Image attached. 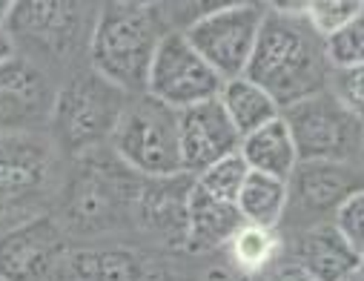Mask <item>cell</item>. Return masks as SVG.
Masks as SVG:
<instances>
[{"label":"cell","instance_id":"obj_13","mask_svg":"<svg viewBox=\"0 0 364 281\" xmlns=\"http://www.w3.org/2000/svg\"><path fill=\"white\" fill-rule=\"evenodd\" d=\"M238 155L244 158L250 172L272 175L282 181H290V175L299 166V149H296V141H293L284 118H276L272 124L241 138Z\"/></svg>","mask_w":364,"mask_h":281},{"label":"cell","instance_id":"obj_27","mask_svg":"<svg viewBox=\"0 0 364 281\" xmlns=\"http://www.w3.org/2000/svg\"><path fill=\"white\" fill-rule=\"evenodd\" d=\"M341 281H364V264H355V267H353Z\"/></svg>","mask_w":364,"mask_h":281},{"label":"cell","instance_id":"obj_1","mask_svg":"<svg viewBox=\"0 0 364 281\" xmlns=\"http://www.w3.org/2000/svg\"><path fill=\"white\" fill-rule=\"evenodd\" d=\"M330 60L324 52V41L313 32L301 9H267L250 66L244 72L247 80L258 83L267 95L279 104V110H290L330 86Z\"/></svg>","mask_w":364,"mask_h":281},{"label":"cell","instance_id":"obj_26","mask_svg":"<svg viewBox=\"0 0 364 281\" xmlns=\"http://www.w3.org/2000/svg\"><path fill=\"white\" fill-rule=\"evenodd\" d=\"M12 58H15V41L6 29H0V66L9 63Z\"/></svg>","mask_w":364,"mask_h":281},{"label":"cell","instance_id":"obj_18","mask_svg":"<svg viewBox=\"0 0 364 281\" xmlns=\"http://www.w3.org/2000/svg\"><path fill=\"white\" fill-rule=\"evenodd\" d=\"M232 264L247 272V275H258L267 267L276 264L279 253H282V233L272 227H258V224H241L238 233L230 238L227 244Z\"/></svg>","mask_w":364,"mask_h":281},{"label":"cell","instance_id":"obj_14","mask_svg":"<svg viewBox=\"0 0 364 281\" xmlns=\"http://www.w3.org/2000/svg\"><path fill=\"white\" fill-rule=\"evenodd\" d=\"M52 244V230L43 221H32L6 233L0 238V275L6 281H29L35 272H41Z\"/></svg>","mask_w":364,"mask_h":281},{"label":"cell","instance_id":"obj_7","mask_svg":"<svg viewBox=\"0 0 364 281\" xmlns=\"http://www.w3.org/2000/svg\"><path fill=\"white\" fill-rule=\"evenodd\" d=\"M290 201L313 218V224L333 221L338 207L358 190H364V169L344 161H299L287 181ZM310 224V227H313Z\"/></svg>","mask_w":364,"mask_h":281},{"label":"cell","instance_id":"obj_6","mask_svg":"<svg viewBox=\"0 0 364 281\" xmlns=\"http://www.w3.org/2000/svg\"><path fill=\"white\" fill-rule=\"evenodd\" d=\"M224 80L190 46L184 32H166L155 49L144 95L181 112L196 104L215 101Z\"/></svg>","mask_w":364,"mask_h":281},{"label":"cell","instance_id":"obj_29","mask_svg":"<svg viewBox=\"0 0 364 281\" xmlns=\"http://www.w3.org/2000/svg\"><path fill=\"white\" fill-rule=\"evenodd\" d=\"M361 158H364V144H361Z\"/></svg>","mask_w":364,"mask_h":281},{"label":"cell","instance_id":"obj_2","mask_svg":"<svg viewBox=\"0 0 364 281\" xmlns=\"http://www.w3.org/2000/svg\"><path fill=\"white\" fill-rule=\"evenodd\" d=\"M164 41L155 12L138 4H109L92 29V66L101 80L115 89L141 92L158 43Z\"/></svg>","mask_w":364,"mask_h":281},{"label":"cell","instance_id":"obj_23","mask_svg":"<svg viewBox=\"0 0 364 281\" xmlns=\"http://www.w3.org/2000/svg\"><path fill=\"white\" fill-rule=\"evenodd\" d=\"M327 89L350 115H355L364 124V63L347 66V69H333Z\"/></svg>","mask_w":364,"mask_h":281},{"label":"cell","instance_id":"obj_19","mask_svg":"<svg viewBox=\"0 0 364 281\" xmlns=\"http://www.w3.org/2000/svg\"><path fill=\"white\" fill-rule=\"evenodd\" d=\"M247 172H250V169H247L244 158H241L238 152H232V155L215 161L213 166H207L201 175H196V186H198V190H204L207 196L218 198V201L235 204L241 186H244V181H247Z\"/></svg>","mask_w":364,"mask_h":281},{"label":"cell","instance_id":"obj_20","mask_svg":"<svg viewBox=\"0 0 364 281\" xmlns=\"http://www.w3.org/2000/svg\"><path fill=\"white\" fill-rule=\"evenodd\" d=\"M80 281H141V267L127 253H83L75 258Z\"/></svg>","mask_w":364,"mask_h":281},{"label":"cell","instance_id":"obj_17","mask_svg":"<svg viewBox=\"0 0 364 281\" xmlns=\"http://www.w3.org/2000/svg\"><path fill=\"white\" fill-rule=\"evenodd\" d=\"M287 201H290L287 181L261 175V172H247V181L235 198V207H238L244 224L279 230L282 218L287 216Z\"/></svg>","mask_w":364,"mask_h":281},{"label":"cell","instance_id":"obj_8","mask_svg":"<svg viewBox=\"0 0 364 281\" xmlns=\"http://www.w3.org/2000/svg\"><path fill=\"white\" fill-rule=\"evenodd\" d=\"M238 144L241 138L218 98L178 112V149L184 172L201 175L215 161L238 152Z\"/></svg>","mask_w":364,"mask_h":281},{"label":"cell","instance_id":"obj_16","mask_svg":"<svg viewBox=\"0 0 364 281\" xmlns=\"http://www.w3.org/2000/svg\"><path fill=\"white\" fill-rule=\"evenodd\" d=\"M218 104L224 107V112H227L230 124L235 127L238 138H247L250 132L282 118L279 104L272 101L258 83H252L247 78L227 80L218 92Z\"/></svg>","mask_w":364,"mask_h":281},{"label":"cell","instance_id":"obj_5","mask_svg":"<svg viewBox=\"0 0 364 281\" xmlns=\"http://www.w3.org/2000/svg\"><path fill=\"white\" fill-rule=\"evenodd\" d=\"M267 9L258 4H235L221 6L215 12L201 15L196 23L184 29L190 46L207 60V66L227 83L244 78L261 23Z\"/></svg>","mask_w":364,"mask_h":281},{"label":"cell","instance_id":"obj_10","mask_svg":"<svg viewBox=\"0 0 364 281\" xmlns=\"http://www.w3.org/2000/svg\"><path fill=\"white\" fill-rule=\"evenodd\" d=\"M107 89H115V86L95 78V83H75L66 92V98H60L58 118L66 141L72 144L92 141L109 127L115 132L121 110H112V98L107 95Z\"/></svg>","mask_w":364,"mask_h":281},{"label":"cell","instance_id":"obj_25","mask_svg":"<svg viewBox=\"0 0 364 281\" xmlns=\"http://www.w3.org/2000/svg\"><path fill=\"white\" fill-rule=\"evenodd\" d=\"M269 281H316V278H310L307 272H301L299 267H282V270H276L269 275Z\"/></svg>","mask_w":364,"mask_h":281},{"label":"cell","instance_id":"obj_21","mask_svg":"<svg viewBox=\"0 0 364 281\" xmlns=\"http://www.w3.org/2000/svg\"><path fill=\"white\" fill-rule=\"evenodd\" d=\"M324 52L333 69H347V66H361L364 63V4L358 12L324 41Z\"/></svg>","mask_w":364,"mask_h":281},{"label":"cell","instance_id":"obj_30","mask_svg":"<svg viewBox=\"0 0 364 281\" xmlns=\"http://www.w3.org/2000/svg\"><path fill=\"white\" fill-rule=\"evenodd\" d=\"M0 281H6V278H4V275H0Z\"/></svg>","mask_w":364,"mask_h":281},{"label":"cell","instance_id":"obj_9","mask_svg":"<svg viewBox=\"0 0 364 281\" xmlns=\"http://www.w3.org/2000/svg\"><path fill=\"white\" fill-rule=\"evenodd\" d=\"M49 110L46 78L26 60L12 58L0 66V138H12Z\"/></svg>","mask_w":364,"mask_h":281},{"label":"cell","instance_id":"obj_15","mask_svg":"<svg viewBox=\"0 0 364 281\" xmlns=\"http://www.w3.org/2000/svg\"><path fill=\"white\" fill-rule=\"evenodd\" d=\"M46 175L43 155L12 138H0V207L18 204L29 193H35Z\"/></svg>","mask_w":364,"mask_h":281},{"label":"cell","instance_id":"obj_12","mask_svg":"<svg viewBox=\"0 0 364 281\" xmlns=\"http://www.w3.org/2000/svg\"><path fill=\"white\" fill-rule=\"evenodd\" d=\"M241 224L244 218L235 204L207 196L204 190L196 186V181L190 184L187 213H184V241L190 250L204 253V250L227 247Z\"/></svg>","mask_w":364,"mask_h":281},{"label":"cell","instance_id":"obj_22","mask_svg":"<svg viewBox=\"0 0 364 281\" xmlns=\"http://www.w3.org/2000/svg\"><path fill=\"white\" fill-rule=\"evenodd\" d=\"M358 0H316V4L304 6V18L313 26V32L321 41H327L358 12Z\"/></svg>","mask_w":364,"mask_h":281},{"label":"cell","instance_id":"obj_24","mask_svg":"<svg viewBox=\"0 0 364 281\" xmlns=\"http://www.w3.org/2000/svg\"><path fill=\"white\" fill-rule=\"evenodd\" d=\"M333 227L341 233V238L347 241L353 255L364 264V190L353 193L338 207V213L333 216Z\"/></svg>","mask_w":364,"mask_h":281},{"label":"cell","instance_id":"obj_4","mask_svg":"<svg viewBox=\"0 0 364 281\" xmlns=\"http://www.w3.org/2000/svg\"><path fill=\"white\" fill-rule=\"evenodd\" d=\"M299 149V161H344L361 155L364 124L350 115L330 89L282 112Z\"/></svg>","mask_w":364,"mask_h":281},{"label":"cell","instance_id":"obj_11","mask_svg":"<svg viewBox=\"0 0 364 281\" xmlns=\"http://www.w3.org/2000/svg\"><path fill=\"white\" fill-rule=\"evenodd\" d=\"M355 264H361L333 221L304 227L293 247V267L316 281H341Z\"/></svg>","mask_w":364,"mask_h":281},{"label":"cell","instance_id":"obj_28","mask_svg":"<svg viewBox=\"0 0 364 281\" xmlns=\"http://www.w3.org/2000/svg\"><path fill=\"white\" fill-rule=\"evenodd\" d=\"M12 9H15L12 4H0V29H4V26H6V21L12 18Z\"/></svg>","mask_w":364,"mask_h":281},{"label":"cell","instance_id":"obj_3","mask_svg":"<svg viewBox=\"0 0 364 281\" xmlns=\"http://www.w3.org/2000/svg\"><path fill=\"white\" fill-rule=\"evenodd\" d=\"M115 149L141 175L161 181L181 175L184 166L178 149V112L141 95L118 115Z\"/></svg>","mask_w":364,"mask_h":281}]
</instances>
